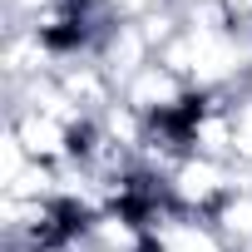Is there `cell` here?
Wrapping results in <instances>:
<instances>
[{
  "instance_id": "1",
  "label": "cell",
  "mask_w": 252,
  "mask_h": 252,
  "mask_svg": "<svg viewBox=\"0 0 252 252\" xmlns=\"http://www.w3.org/2000/svg\"><path fill=\"white\" fill-rule=\"evenodd\" d=\"M242 168L237 163H218V158H198V154H183L168 178H163V193L178 213H198V218H213L222 208V198L237 188Z\"/></svg>"
},
{
  "instance_id": "2",
  "label": "cell",
  "mask_w": 252,
  "mask_h": 252,
  "mask_svg": "<svg viewBox=\"0 0 252 252\" xmlns=\"http://www.w3.org/2000/svg\"><path fill=\"white\" fill-rule=\"evenodd\" d=\"M5 129L25 144V154L35 158V163H50V168H64V163H74V124H64V119H50V114H40V109H10V124Z\"/></svg>"
},
{
  "instance_id": "3",
  "label": "cell",
  "mask_w": 252,
  "mask_h": 252,
  "mask_svg": "<svg viewBox=\"0 0 252 252\" xmlns=\"http://www.w3.org/2000/svg\"><path fill=\"white\" fill-rule=\"evenodd\" d=\"M94 60H99V64L109 69V79L124 89L144 64H154V45H149V35L139 30V20H114V25L99 35Z\"/></svg>"
},
{
  "instance_id": "4",
  "label": "cell",
  "mask_w": 252,
  "mask_h": 252,
  "mask_svg": "<svg viewBox=\"0 0 252 252\" xmlns=\"http://www.w3.org/2000/svg\"><path fill=\"white\" fill-rule=\"evenodd\" d=\"M0 69H5V89H20V84H30V79L55 74V50H50L35 30L10 25V30H5V45H0Z\"/></svg>"
},
{
  "instance_id": "5",
  "label": "cell",
  "mask_w": 252,
  "mask_h": 252,
  "mask_svg": "<svg viewBox=\"0 0 252 252\" xmlns=\"http://www.w3.org/2000/svg\"><path fill=\"white\" fill-rule=\"evenodd\" d=\"M213 227L227 237V247H232V252H242V247L252 242V173H247V168H242L237 188L222 198V208L213 213Z\"/></svg>"
},
{
  "instance_id": "6",
  "label": "cell",
  "mask_w": 252,
  "mask_h": 252,
  "mask_svg": "<svg viewBox=\"0 0 252 252\" xmlns=\"http://www.w3.org/2000/svg\"><path fill=\"white\" fill-rule=\"evenodd\" d=\"M232 163L252 168V84L232 89Z\"/></svg>"
}]
</instances>
